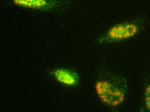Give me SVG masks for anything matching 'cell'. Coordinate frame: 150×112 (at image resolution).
I'll list each match as a JSON object with an SVG mask.
<instances>
[{"instance_id":"cell-4","label":"cell","mask_w":150,"mask_h":112,"mask_svg":"<svg viewBox=\"0 0 150 112\" xmlns=\"http://www.w3.org/2000/svg\"><path fill=\"white\" fill-rule=\"evenodd\" d=\"M16 5L24 8L32 9H42L46 7L47 0H13Z\"/></svg>"},{"instance_id":"cell-5","label":"cell","mask_w":150,"mask_h":112,"mask_svg":"<svg viewBox=\"0 0 150 112\" xmlns=\"http://www.w3.org/2000/svg\"><path fill=\"white\" fill-rule=\"evenodd\" d=\"M144 102L147 109L150 111V84L147 86L145 89L144 93Z\"/></svg>"},{"instance_id":"cell-1","label":"cell","mask_w":150,"mask_h":112,"mask_svg":"<svg viewBox=\"0 0 150 112\" xmlns=\"http://www.w3.org/2000/svg\"><path fill=\"white\" fill-rule=\"evenodd\" d=\"M117 83L109 80H101L98 82L95 86L100 100L109 106H118L125 100L124 88H122Z\"/></svg>"},{"instance_id":"cell-3","label":"cell","mask_w":150,"mask_h":112,"mask_svg":"<svg viewBox=\"0 0 150 112\" xmlns=\"http://www.w3.org/2000/svg\"><path fill=\"white\" fill-rule=\"evenodd\" d=\"M52 73L57 81L65 85L74 86L79 82V76L73 71L59 68L53 70Z\"/></svg>"},{"instance_id":"cell-2","label":"cell","mask_w":150,"mask_h":112,"mask_svg":"<svg viewBox=\"0 0 150 112\" xmlns=\"http://www.w3.org/2000/svg\"><path fill=\"white\" fill-rule=\"evenodd\" d=\"M139 24L135 21L125 22L112 25L105 32L103 42L111 43L129 39L139 33Z\"/></svg>"}]
</instances>
